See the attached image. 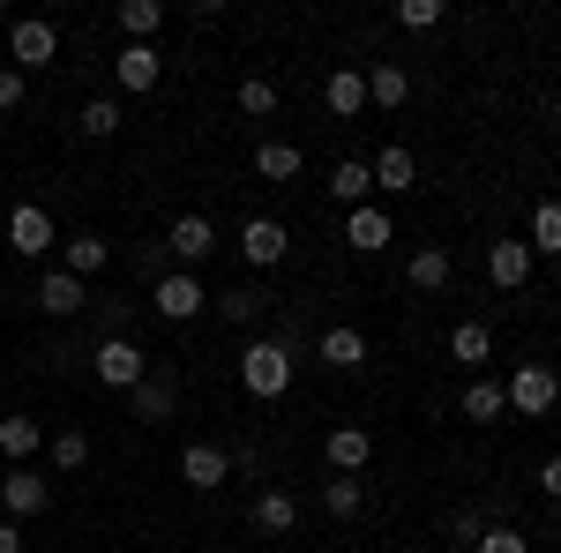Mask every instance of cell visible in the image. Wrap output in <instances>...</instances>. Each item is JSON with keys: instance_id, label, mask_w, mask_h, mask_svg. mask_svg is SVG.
<instances>
[{"instance_id": "obj_1", "label": "cell", "mask_w": 561, "mask_h": 553, "mask_svg": "<svg viewBox=\"0 0 561 553\" xmlns=\"http://www.w3.org/2000/svg\"><path fill=\"white\" fill-rule=\"evenodd\" d=\"M240 389H248V396H262V404H277V396L293 389V344L255 337L248 352H240Z\"/></svg>"}, {"instance_id": "obj_2", "label": "cell", "mask_w": 561, "mask_h": 553, "mask_svg": "<svg viewBox=\"0 0 561 553\" xmlns=\"http://www.w3.org/2000/svg\"><path fill=\"white\" fill-rule=\"evenodd\" d=\"M502 396H510L517 419H547V412L561 404V375H554V367H539V359H524L517 375L502 382Z\"/></svg>"}, {"instance_id": "obj_3", "label": "cell", "mask_w": 561, "mask_h": 553, "mask_svg": "<svg viewBox=\"0 0 561 553\" xmlns=\"http://www.w3.org/2000/svg\"><path fill=\"white\" fill-rule=\"evenodd\" d=\"M53 60H60V31L45 15H15L8 23V68L31 76V68H53Z\"/></svg>"}, {"instance_id": "obj_4", "label": "cell", "mask_w": 561, "mask_h": 553, "mask_svg": "<svg viewBox=\"0 0 561 553\" xmlns=\"http://www.w3.org/2000/svg\"><path fill=\"white\" fill-rule=\"evenodd\" d=\"M90 375L105 389H135L142 375H150V352L135 337H98V352H90Z\"/></svg>"}, {"instance_id": "obj_5", "label": "cell", "mask_w": 561, "mask_h": 553, "mask_svg": "<svg viewBox=\"0 0 561 553\" xmlns=\"http://www.w3.org/2000/svg\"><path fill=\"white\" fill-rule=\"evenodd\" d=\"M8 247H15V255H53V247H60V224H53V210H45V203H15V210H8Z\"/></svg>"}, {"instance_id": "obj_6", "label": "cell", "mask_w": 561, "mask_h": 553, "mask_svg": "<svg viewBox=\"0 0 561 553\" xmlns=\"http://www.w3.org/2000/svg\"><path fill=\"white\" fill-rule=\"evenodd\" d=\"M150 307H158L165 322H195V314L210 307V292H203V277H195V269H165V277L150 285Z\"/></svg>"}, {"instance_id": "obj_7", "label": "cell", "mask_w": 561, "mask_h": 553, "mask_svg": "<svg viewBox=\"0 0 561 553\" xmlns=\"http://www.w3.org/2000/svg\"><path fill=\"white\" fill-rule=\"evenodd\" d=\"M0 509H8V516H45V509H53V479L31 471V464H8V471H0Z\"/></svg>"}, {"instance_id": "obj_8", "label": "cell", "mask_w": 561, "mask_h": 553, "mask_svg": "<svg viewBox=\"0 0 561 553\" xmlns=\"http://www.w3.org/2000/svg\"><path fill=\"white\" fill-rule=\"evenodd\" d=\"M165 255H180V269H195V262H210V255H217V224H210L203 210L173 217V232H165Z\"/></svg>"}, {"instance_id": "obj_9", "label": "cell", "mask_w": 561, "mask_h": 553, "mask_svg": "<svg viewBox=\"0 0 561 553\" xmlns=\"http://www.w3.org/2000/svg\"><path fill=\"white\" fill-rule=\"evenodd\" d=\"M180 479H187L195 494H217V486L232 479V457H225L217 441H187V449H180Z\"/></svg>"}, {"instance_id": "obj_10", "label": "cell", "mask_w": 561, "mask_h": 553, "mask_svg": "<svg viewBox=\"0 0 561 553\" xmlns=\"http://www.w3.org/2000/svg\"><path fill=\"white\" fill-rule=\"evenodd\" d=\"M285 247H293V232H285L277 217H248V224H240V255L255 262V269H270V262H285Z\"/></svg>"}, {"instance_id": "obj_11", "label": "cell", "mask_w": 561, "mask_h": 553, "mask_svg": "<svg viewBox=\"0 0 561 553\" xmlns=\"http://www.w3.org/2000/svg\"><path fill=\"white\" fill-rule=\"evenodd\" d=\"M128 404H135V419H142V426H158V419H173V404H180V382H173V375H158V367H150V375H142V382L128 389Z\"/></svg>"}, {"instance_id": "obj_12", "label": "cell", "mask_w": 561, "mask_h": 553, "mask_svg": "<svg viewBox=\"0 0 561 553\" xmlns=\"http://www.w3.org/2000/svg\"><path fill=\"white\" fill-rule=\"evenodd\" d=\"M38 307L53 314V322H68V314H83V307H90V285H83V277H68V269H45V277H38Z\"/></svg>"}, {"instance_id": "obj_13", "label": "cell", "mask_w": 561, "mask_h": 553, "mask_svg": "<svg viewBox=\"0 0 561 553\" xmlns=\"http://www.w3.org/2000/svg\"><path fill=\"white\" fill-rule=\"evenodd\" d=\"M345 240L359 247V255H382L389 240H397V224H389L382 203H359V210H345Z\"/></svg>"}, {"instance_id": "obj_14", "label": "cell", "mask_w": 561, "mask_h": 553, "mask_svg": "<svg viewBox=\"0 0 561 553\" xmlns=\"http://www.w3.org/2000/svg\"><path fill=\"white\" fill-rule=\"evenodd\" d=\"M113 68H121V90L142 97V90H158V76H165V53H158V45H121Z\"/></svg>"}, {"instance_id": "obj_15", "label": "cell", "mask_w": 561, "mask_h": 553, "mask_svg": "<svg viewBox=\"0 0 561 553\" xmlns=\"http://www.w3.org/2000/svg\"><path fill=\"white\" fill-rule=\"evenodd\" d=\"M314 352H322V367H337V375H359V367H367V337H359L352 322H330Z\"/></svg>"}, {"instance_id": "obj_16", "label": "cell", "mask_w": 561, "mask_h": 553, "mask_svg": "<svg viewBox=\"0 0 561 553\" xmlns=\"http://www.w3.org/2000/svg\"><path fill=\"white\" fill-rule=\"evenodd\" d=\"M105 262H113L105 232H68V240H60V269H68V277H83V285L105 269Z\"/></svg>"}, {"instance_id": "obj_17", "label": "cell", "mask_w": 561, "mask_h": 553, "mask_svg": "<svg viewBox=\"0 0 561 553\" xmlns=\"http://www.w3.org/2000/svg\"><path fill=\"white\" fill-rule=\"evenodd\" d=\"M322 457H330V471H367V457H375V434H367V426H330Z\"/></svg>"}, {"instance_id": "obj_18", "label": "cell", "mask_w": 561, "mask_h": 553, "mask_svg": "<svg viewBox=\"0 0 561 553\" xmlns=\"http://www.w3.org/2000/svg\"><path fill=\"white\" fill-rule=\"evenodd\" d=\"M531 247H524V240H494V247H486V277H494V285H502V292H517L524 277H531Z\"/></svg>"}, {"instance_id": "obj_19", "label": "cell", "mask_w": 561, "mask_h": 553, "mask_svg": "<svg viewBox=\"0 0 561 553\" xmlns=\"http://www.w3.org/2000/svg\"><path fill=\"white\" fill-rule=\"evenodd\" d=\"M293 523H300V502H293L285 486H262V494H255V531H262V539H285Z\"/></svg>"}, {"instance_id": "obj_20", "label": "cell", "mask_w": 561, "mask_h": 553, "mask_svg": "<svg viewBox=\"0 0 561 553\" xmlns=\"http://www.w3.org/2000/svg\"><path fill=\"white\" fill-rule=\"evenodd\" d=\"M375 187H382V195H412V187H420V158H412L404 142H389L382 158H375Z\"/></svg>"}, {"instance_id": "obj_21", "label": "cell", "mask_w": 561, "mask_h": 553, "mask_svg": "<svg viewBox=\"0 0 561 553\" xmlns=\"http://www.w3.org/2000/svg\"><path fill=\"white\" fill-rule=\"evenodd\" d=\"M322 187H330V203H345V210H359V203L375 195V165H367V158H345V165L330 172Z\"/></svg>"}, {"instance_id": "obj_22", "label": "cell", "mask_w": 561, "mask_h": 553, "mask_svg": "<svg viewBox=\"0 0 561 553\" xmlns=\"http://www.w3.org/2000/svg\"><path fill=\"white\" fill-rule=\"evenodd\" d=\"M322 105H330L337 120H359V105H367V76H359V68H330V83H322Z\"/></svg>"}, {"instance_id": "obj_23", "label": "cell", "mask_w": 561, "mask_h": 553, "mask_svg": "<svg viewBox=\"0 0 561 553\" xmlns=\"http://www.w3.org/2000/svg\"><path fill=\"white\" fill-rule=\"evenodd\" d=\"M210 307L232 322V330H248V322L270 314V292H262V285H232V292H210Z\"/></svg>"}, {"instance_id": "obj_24", "label": "cell", "mask_w": 561, "mask_h": 553, "mask_svg": "<svg viewBox=\"0 0 561 553\" xmlns=\"http://www.w3.org/2000/svg\"><path fill=\"white\" fill-rule=\"evenodd\" d=\"M38 449H45V426L38 419H23V412H15V419H0V457H8V464H31Z\"/></svg>"}, {"instance_id": "obj_25", "label": "cell", "mask_w": 561, "mask_h": 553, "mask_svg": "<svg viewBox=\"0 0 561 553\" xmlns=\"http://www.w3.org/2000/svg\"><path fill=\"white\" fill-rule=\"evenodd\" d=\"M322 509L337 516V523H352V516L367 509V479H359V471H337V479L322 486Z\"/></svg>"}, {"instance_id": "obj_26", "label": "cell", "mask_w": 561, "mask_h": 553, "mask_svg": "<svg viewBox=\"0 0 561 553\" xmlns=\"http://www.w3.org/2000/svg\"><path fill=\"white\" fill-rule=\"evenodd\" d=\"M449 269H457V262H449V247H420V255L404 262L412 292H442V285H449Z\"/></svg>"}, {"instance_id": "obj_27", "label": "cell", "mask_w": 561, "mask_h": 553, "mask_svg": "<svg viewBox=\"0 0 561 553\" xmlns=\"http://www.w3.org/2000/svg\"><path fill=\"white\" fill-rule=\"evenodd\" d=\"M404 97H412V76H404V68H367V105H382V113H397V105H404Z\"/></svg>"}, {"instance_id": "obj_28", "label": "cell", "mask_w": 561, "mask_h": 553, "mask_svg": "<svg viewBox=\"0 0 561 553\" xmlns=\"http://www.w3.org/2000/svg\"><path fill=\"white\" fill-rule=\"evenodd\" d=\"M45 457H53V471H83V464H90V434H83V426L45 434Z\"/></svg>"}, {"instance_id": "obj_29", "label": "cell", "mask_w": 561, "mask_h": 553, "mask_svg": "<svg viewBox=\"0 0 561 553\" xmlns=\"http://www.w3.org/2000/svg\"><path fill=\"white\" fill-rule=\"evenodd\" d=\"M158 23H165L158 0H121V38H128V45H150V38H158Z\"/></svg>"}, {"instance_id": "obj_30", "label": "cell", "mask_w": 561, "mask_h": 553, "mask_svg": "<svg viewBox=\"0 0 561 553\" xmlns=\"http://www.w3.org/2000/svg\"><path fill=\"white\" fill-rule=\"evenodd\" d=\"M449 359H465V367H486V359H494V337H486V322H457V330H449Z\"/></svg>"}, {"instance_id": "obj_31", "label": "cell", "mask_w": 561, "mask_h": 553, "mask_svg": "<svg viewBox=\"0 0 561 553\" xmlns=\"http://www.w3.org/2000/svg\"><path fill=\"white\" fill-rule=\"evenodd\" d=\"M510 412V396H502V382H486V375H472V389H465V419H502Z\"/></svg>"}, {"instance_id": "obj_32", "label": "cell", "mask_w": 561, "mask_h": 553, "mask_svg": "<svg viewBox=\"0 0 561 553\" xmlns=\"http://www.w3.org/2000/svg\"><path fill=\"white\" fill-rule=\"evenodd\" d=\"M524 247H531V255H561V203L554 195L531 210V240H524Z\"/></svg>"}, {"instance_id": "obj_33", "label": "cell", "mask_w": 561, "mask_h": 553, "mask_svg": "<svg viewBox=\"0 0 561 553\" xmlns=\"http://www.w3.org/2000/svg\"><path fill=\"white\" fill-rule=\"evenodd\" d=\"M255 172H262V180H300V142H262Z\"/></svg>"}, {"instance_id": "obj_34", "label": "cell", "mask_w": 561, "mask_h": 553, "mask_svg": "<svg viewBox=\"0 0 561 553\" xmlns=\"http://www.w3.org/2000/svg\"><path fill=\"white\" fill-rule=\"evenodd\" d=\"M76 120H83V135H90V142H113V135H121V105H113V97H90V105L76 113Z\"/></svg>"}, {"instance_id": "obj_35", "label": "cell", "mask_w": 561, "mask_h": 553, "mask_svg": "<svg viewBox=\"0 0 561 553\" xmlns=\"http://www.w3.org/2000/svg\"><path fill=\"white\" fill-rule=\"evenodd\" d=\"M240 113H248V120H270V113H277V83L248 76V83H240Z\"/></svg>"}, {"instance_id": "obj_36", "label": "cell", "mask_w": 561, "mask_h": 553, "mask_svg": "<svg viewBox=\"0 0 561 553\" xmlns=\"http://www.w3.org/2000/svg\"><path fill=\"white\" fill-rule=\"evenodd\" d=\"M442 15H449L442 0H397V31H434Z\"/></svg>"}, {"instance_id": "obj_37", "label": "cell", "mask_w": 561, "mask_h": 553, "mask_svg": "<svg viewBox=\"0 0 561 553\" xmlns=\"http://www.w3.org/2000/svg\"><path fill=\"white\" fill-rule=\"evenodd\" d=\"M472 546H479V553H531V539H524V531H510V523H486Z\"/></svg>"}, {"instance_id": "obj_38", "label": "cell", "mask_w": 561, "mask_h": 553, "mask_svg": "<svg viewBox=\"0 0 561 553\" xmlns=\"http://www.w3.org/2000/svg\"><path fill=\"white\" fill-rule=\"evenodd\" d=\"M98 322H105V337H128V322H135V299H98Z\"/></svg>"}, {"instance_id": "obj_39", "label": "cell", "mask_w": 561, "mask_h": 553, "mask_svg": "<svg viewBox=\"0 0 561 553\" xmlns=\"http://www.w3.org/2000/svg\"><path fill=\"white\" fill-rule=\"evenodd\" d=\"M23 97H31V83H23V76H15V68H0V113H15V105H23Z\"/></svg>"}, {"instance_id": "obj_40", "label": "cell", "mask_w": 561, "mask_h": 553, "mask_svg": "<svg viewBox=\"0 0 561 553\" xmlns=\"http://www.w3.org/2000/svg\"><path fill=\"white\" fill-rule=\"evenodd\" d=\"M225 457H232V471H248V479L262 471V449H255V441H240V449H225Z\"/></svg>"}, {"instance_id": "obj_41", "label": "cell", "mask_w": 561, "mask_h": 553, "mask_svg": "<svg viewBox=\"0 0 561 553\" xmlns=\"http://www.w3.org/2000/svg\"><path fill=\"white\" fill-rule=\"evenodd\" d=\"M539 494H547V502H561V457H547V464H539Z\"/></svg>"}, {"instance_id": "obj_42", "label": "cell", "mask_w": 561, "mask_h": 553, "mask_svg": "<svg viewBox=\"0 0 561 553\" xmlns=\"http://www.w3.org/2000/svg\"><path fill=\"white\" fill-rule=\"evenodd\" d=\"M0 553H23V531L15 523H0Z\"/></svg>"}]
</instances>
